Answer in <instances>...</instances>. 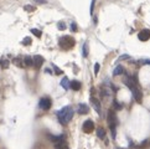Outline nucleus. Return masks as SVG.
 <instances>
[{"label": "nucleus", "mask_w": 150, "mask_h": 149, "mask_svg": "<svg viewBox=\"0 0 150 149\" xmlns=\"http://www.w3.org/2000/svg\"><path fill=\"white\" fill-rule=\"evenodd\" d=\"M57 118H59V122L61 124H67L70 123L71 119L73 118V109L71 106H66L63 107L62 109H60L57 112Z\"/></svg>", "instance_id": "1"}, {"label": "nucleus", "mask_w": 150, "mask_h": 149, "mask_svg": "<svg viewBox=\"0 0 150 149\" xmlns=\"http://www.w3.org/2000/svg\"><path fill=\"white\" fill-rule=\"evenodd\" d=\"M59 44H60V46L62 47V49L70 50V49H72V47L74 46L76 41H74L73 37H71V36H68V35H67V36H62V37H60Z\"/></svg>", "instance_id": "2"}, {"label": "nucleus", "mask_w": 150, "mask_h": 149, "mask_svg": "<svg viewBox=\"0 0 150 149\" xmlns=\"http://www.w3.org/2000/svg\"><path fill=\"white\" fill-rule=\"evenodd\" d=\"M39 107L41 108V109H43V111H49L51 107H52V101H51V98L50 97H42L41 100L39 101Z\"/></svg>", "instance_id": "3"}, {"label": "nucleus", "mask_w": 150, "mask_h": 149, "mask_svg": "<svg viewBox=\"0 0 150 149\" xmlns=\"http://www.w3.org/2000/svg\"><path fill=\"white\" fill-rule=\"evenodd\" d=\"M82 129H83V132H84V133H87V134L92 133V132H93V129H94V123H93V121L87 119V121L83 123V126H82Z\"/></svg>", "instance_id": "4"}, {"label": "nucleus", "mask_w": 150, "mask_h": 149, "mask_svg": "<svg viewBox=\"0 0 150 149\" xmlns=\"http://www.w3.org/2000/svg\"><path fill=\"white\" fill-rule=\"evenodd\" d=\"M91 103H92V106H93L94 111L97 112L99 116H102V106H101V102H99V101H98L95 97H91Z\"/></svg>", "instance_id": "5"}, {"label": "nucleus", "mask_w": 150, "mask_h": 149, "mask_svg": "<svg viewBox=\"0 0 150 149\" xmlns=\"http://www.w3.org/2000/svg\"><path fill=\"white\" fill-rule=\"evenodd\" d=\"M107 119H108V124H109V127L111 126H115L117 124V116H115V113L112 109H109L108 111V117H107Z\"/></svg>", "instance_id": "6"}, {"label": "nucleus", "mask_w": 150, "mask_h": 149, "mask_svg": "<svg viewBox=\"0 0 150 149\" xmlns=\"http://www.w3.org/2000/svg\"><path fill=\"white\" fill-rule=\"evenodd\" d=\"M138 37H139V40H140V41H148V40L150 39V30L143 29L141 31L139 32Z\"/></svg>", "instance_id": "7"}, {"label": "nucleus", "mask_w": 150, "mask_h": 149, "mask_svg": "<svg viewBox=\"0 0 150 149\" xmlns=\"http://www.w3.org/2000/svg\"><path fill=\"white\" fill-rule=\"evenodd\" d=\"M32 61H34V67H35V69H40L43 63V57L40 55H36L32 57Z\"/></svg>", "instance_id": "8"}, {"label": "nucleus", "mask_w": 150, "mask_h": 149, "mask_svg": "<svg viewBox=\"0 0 150 149\" xmlns=\"http://www.w3.org/2000/svg\"><path fill=\"white\" fill-rule=\"evenodd\" d=\"M78 113L80 114H88L89 113V107L84 103H80L78 104Z\"/></svg>", "instance_id": "9"}, {"label": "nucleus", "mask_w": 150, "mask_h": 149, "mask_svg": "<svg viewBox=\"0 0 150 149\" xmlns=\"http://www.w3.org/2000/svg\"><path fill=\"white\" fill-rule=\"evenodd\" d=\"M81 87H82V83L80 82V81H77V80H73L72 82L70 83V88H72L73 91H80Z\"/></svg>", "instance_id": "10"}, {"label": "nucleus", "mask_w": 150, "mask_h": 149, "mask_svg": "<svg viewBox=\"0 0 150 149\" xmlns=\"http://www.w3.org/2000/svg\"><path fill=\"white\" fill-rule=\"evenodd\" d=\"M22 60H24V66H26V67H32V66H34L32 57H30V56H25Z\"/></svg>", "instance_id": "11"}, {"label": "nucleus", "mask_w": 150, "mask_h": 149, "mask_svg": "<svg viewBox=\"0 0 150 149\" xmlns=\"http://www.w3.org/2000/svg\"><path fill=\"white\" fill-rule=\"evenodd\" d=\"M123 73H124V67L120 66V65H118L113 70V76H119V74H123Z\"/></svg>", "instance_id": "12"}, {"label": "nucleus", "mask_w": 150, "mask_h": 149, "mask_svg": "<svg viewBox=\"0 0 150 149\" xmlns=\"http://www.w3.org/2000/svg\"><path fill=\"white\" fill-rule=\"evenodd\" d=\"M9 65H10V61L6 59V57H3V59L0 60V67H1V69H8Z\"/></svg>", "instance_id": "13"}, {"label": "nucleus", "mask_w": 150, "mask_h": 149, "mask_svg": "<svg viewBox=\"0 0 150 149\" xmlns=\"http://www.w3.org/2000/svg\"><path fill=\"white\" fill-rule=\"evenodd\" d=\"M88 53H89V47H88L87 42H84L82 46V55H83V57H88Z\"/></svg>", "instance_id": "14"}, {"label": "nucleus", "mask_w": 150, "mask_h": 149, "mask_svg": "<svg viewBox=\"0 0 150 149\" xmlns=\"http://www.w3.org/2000/svg\"><path fill=\"white\" fill-rule=\"evenodd\" d=\"M70 81H68V78L67 77H63L62 80H61V86L63 87V90H68L70 88Z\"/></svg>", "instance_id": "15"}, {"label": "nucleus", "mask_w": 150, "mask_h": 149, "mask_svg": "<svg viewBox=\"0 0 150 149\" xmlns=\"http://www.w3.org/2000/svg\"><path fill=\"white\" fill-rule=\"evenodd\" d=\"M97 137L99 138V139H104V138H105V131L102 127H99L97 129Z\"/></svg>", "instance_id": "16"}, {"label": "nucleus", "mask_w": 150, "mask_h": 149, "mask_svg": "<svg viewBox=\"0 0 150 149\" xmlns=\"http://www.w3.org/2000/svg\"><path fill=\"white\" fill-rule=\"evenodd\" d=\"M13 62L15 63V65L18 66V67H21V69L24 67V60L21 59V57H18V59H14Z\"/></svg>", "instance_id": "17"}, {"label": "nucleus", "mask_w": 150, "mask_h": 149, "mask_svg": "<svg viewBox=\"0 0 150 149\" xmlns=\"http://www.w3.org/2000/svg\"><path fill=\"white\" fill-rule=\"evenodd\" d=\"M31 32L37 37H41V35H42V32H41L40 30H37V29H31Z\"/></svg>", "instance_id": "18"}, {"label": "nucleus", "mask_w": 150, "mask_h": 149, "mask_svg": "<svg viewBox=\"0 0 150 149\" xmlns=\"http://www.w3.org/2000/svg\"><path fill=\"white\" fill-rule=\"evenodd\" d=\"M22 44L24 45H31V37H25L22 40Z\"/></svg>", "instance_id": "19"}, {"label": "nucleus", "mask_w": 150, "mask_h": 149, "mask_svg": "<svg viewBox=\"0 0 150 149\" xmlns=\"http://www.w3.org/2000/svg\"><path fill=\"white\" fill-rule=\"evenodd\" d=\"M52 69L55 70V73H56V74H62V71H61L56 65H52Z\"/></svg>", "instance_id": "20"}, {"label": "nucleus", "mask_w": 150, "mask_h": 149, "mask_svg": "<svg viewBox=\"0 0 150 149\" xmlns=\"http://www.w3.org/2000/svg\"><path fill=\"white\" fill-rule=\"evenodd\" d=\"M57 26H59V30H64V29H66V24H64L63 21H60L59 24H57Z\"/></svg>", "instance_id": "21"}, {"label": "nucleus", "mask_w": 150, "mask_h": 149, "mask_svg": "<svg viewBox=\"0 0 150 149\" xmlns=\"http://www.w3.org/2000/svg\"><path fill=\"white\" fill-rule=\"evenodd\" d=\"M113 103H114V108H115V109H122V108H123V106L118 102V101H114Z\"/></svg>", "instance_id": "22"}, {"label": "nucleus", "mask_w": 150, "mask_h": 149, "mask_svg": "<svg viewBox=\"0 0 150 149\" xmlns=\"http://www.w3.org/2000/svg\"><path fill=\"white\" fill-rule=\"evenodd\" d=\"M111 131H112V137H113V139H115V135H117V132H115V126H111Z\"/></svg>", "instance_id": "23"}, {"label": "nucleus", "mask_w": 150, "mask_h": 149, "mask_svg": "<svg viewBox=\"0 0 150 149\" xmlns=\"http://www.w3.org/2000/svg\"><path fill=\"white\" fill-rule=\"evenodd\" d=\"M24 9H25L26 11H34V10H35V8L31 6V5H25V6H24Z\"/></svg>", "instance_id": "24"}, {"label": "nucleus", "mask_w": 150, "mask_h": 149, "mask_svg": "<svg viewBox=\"0 0 150 149\" xmlns=\"http://www.w3.org/2000/svg\"><path fill=\"white\" fill-rule=\"evenodd\" d=\"M71 30H72V31H74V32H76L77 31V24L76 22H72V24H71Z\"/></svg>", "instance_id": "25"}, {"label": "nucleus", "mask_w": 150, "mask_h": 149, "mask_svg": "<svg viewBox=\"0 0 150 149\" xmlns=\"http://www.w3.org/2000/svg\"><path fill=\"white\" fill-rule=\"evenodd\" d=\"M99 67H101V66H99V63H98V62L94 65V73H95V74L99 72Z\"/></svg>", "instance_id": "26"}, {"label": "nucleus", "mask_w": 150, "mask_h": 149, "mask_svg": "<svg viewBox=\"0 0 150 149\" xmlns=\"http://www.w3.org/2000/svg\"><path fill=\"white\" fill-rule=\"evenodd\" d=\"M94 5H95V0H92V3H91V14H93Z\"/></svg>", "instance_id": "27"}, {"label": "nucleus", "mask_w": 150, "mask_h": 149, "mask_svg": "<svg viewBox=\"0 0 150 149\" xmlns=\"http://www.w3.org/2000/svg\"><path fill=\"white\" fill-rule=\"evenodd\" d=\"M36 4H46V0H34Z\"/></svg>", "instance_id": "28"}, {"label": "nucleus", "mask_w": 150, "mask_h": 149, "mask_svg": "<svg viewBox=\"0 0 150 149\" xmlns=\"http://www.w3.org/2000/svg\"><path fill=\"white\" fill-rule=\"evenodd\" d=\"M127 59H129L128 55H122V56H120V60H127Z\"/></svg>", "instance_id": "29"}, {"label": "nucleus", "mask_w": 150, "mask_h": 149, "mask_svg": "<svg viewBox=\"0 0 150 149\" xmlns=\"http://www.w3.org/2000/svg\"><path fill=\"white\" fill-rule=\"evenodd\" d=\"M143 63H146V65H150V60H145V61H143Z\"/></svg>", "instance_id": "30"}, {"label": "nucleus", "mask_w": 150, "mask_h": 149, "mask_svg": "<svg viewBox=\"0 0 150 149\" xmlns=\"http://www.w3.org/2000/svg\"><path fill=\"white\" fill-rule=\"evenodd\" d=\"M117 149H122V148H117Z\"/></svg>", "instance_id": "31"}]
</instances>
